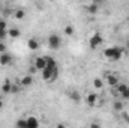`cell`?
Instances as JSON below:
<instances>
[{
	"instance_id": "obj_26",
	"label": "cell",
	"mask_w": 129,
	"mask_h": 128,
	"mask_svg": "<svg viewBox=\"0 0 129 128\" xmlns=\"http://www.w3.org/2000/svg\"><path fill=\"white\" fill-rule=\"evenodd\" d=\"M92 2H95V3H98V5H102L105 0H92Z\"/></svg>"
},
{
	"instance_id": "obj_13",
	"label": "cell",
	"mask_w": 129,
	"mask_h": 128,
	"mask_svg": "<svg viewBox=\"0 0 129 128\" xmlns=\"http://www.w3.org/2000/svg\"><path fill=\"white\" fill-rule=\"evenodd\" d=\"M26 122H27V128H38L39 127V121H38L35 116L26 118Z\"/></svg>"
},
{
	"instance_id": "obj_16",
	"label": "cell",
	"mask_w": 129,
	"mask_h": 128,
	"mask_svg": "<svg viewBox=\"0 0 129 128\" xmlns=\"http://www.w3.org/2000/svg\"><path fill=\"white\" fill-rule=\"evenodd\" d=\"M11 89H12V81L9 78H6L5 83L2 84V92L3 94H11Z\"/></svg>"
},
{
	"instance_id": "obj_20",
	"label": "cell",
	"mask_w": 129,
	"mask_h": 128,
	"mask_svg": "<svg viewBox=\"0 0 129 128\" xmlns=\"http://www.w3.org/2000/svg\"><path fill=\"white\" fill-rule=\"evenodd\" d=\"M63 33L66 35V36H72V35L75 33V29H74V26H71V24L64 26V27H63Z\"/></svg>"
},
{
	"instance_id": "obj_18",
	"label": "cell",
	"mask_w": 129,
	"mask_h": 128,
	"mask_svg": "<svg viewBox=\"0 0 129 128\" xmlns=\"http://www.w3.org/2000/svg\"><path fill=\"white\" fill-rule=\"evenodd\" d=\"M93 88L96 89V91H102V88H104V78H93Z\"/></svg>"
},
{
	"instance_id": "obj_28",
	"label": "cell",
	"mask_w": 129,
	"mask_h": 128,
	"mask_svg": "<svg viewBox=\"0 0 129 128\" xmlns=\"http://www.w3.org/2000/svg\"><path fill=\"white\" fill-rule=\"evenodd\" d=\"M126 47H128V48H129V39H128V42H126Z\"/></svg>"
},
{
	"instance_id": "obj_2",
	"label": "cell",
	"mask_w": 129,
	"mask_h": 128,
	"mask_svg": "<svg viewBox=\"0 0 129 128\" xmlns=\"http://www.w3.org/2000/svg\"><path fill=\"white\" fill-rule=\"evenodd\" d=\"M41 75H42L44 81H47V83L56 81V80H57V77H59V68L53 69V68H48V66H45V68L41 71Z\"/></svg>"
},
{
	"instance_id": "obj_23",
	"label": "cell",
	"mask_w": 129,
	"mask_h": 128,
	"mask_svg": "<svg viewBox=\"0 0 129 128\" xmlns=\"http://www.w3.org/2000/svg\"><path fill=\"white\" fill-rule=\"evenodd\" d=\"M15 127H18V128H27V122H26V119H18V121L15 122Z\"/></svg>"
},
{
	"instance_id": "obj_12",
	"label": "cell",
	"mask_w": 129,
	"mask_h": 128,
	"mask_svg": "<svg viewBox=\"0 0 129 128\" xmlns=\"http://www.w3.org/2000/svg\"><path fill=\"white\" fill-rule=\"evenodd\" d=\"M113 110H114V112H117V113H122V112L125 110V104H123V101L116 99V101L113 102Z\"/></svg>"
},
{
	"instance_id": "obj_14",
	"label": "cell",
	"mask_w": 129,
	"mask_h": 128,
	"mask_svg": "<svg viewBox=\"0 0 129 128\" xmlns=\"http://www.w3.org/2000/svg\"><path fill=\"white\" fill-rule=\"evenodd\" d=\"M27 47H29V50L36 51V50L39 48V41H38L36 38H30V39L27 41Z\"/></svg>"
},
{
	"instance_id": "obj_6",
	"label": "cell",
	"mask_w": 129,
	"mask_h": 128,
	"mask_svg": "<svg viewBox=\"0 0 129 128\" xmlns=\"http://www.w3.org/2000/svg\"><path fill=\"white\" fill-rule=\"evenodd\" d=\"M86 104L89 107H96V105H99V96H98V94H95V92L87 94V96H86Z\"/></svg>"
},
{
	"instance_id": "obj_19",
	"label": "cell",
	"mask_w": 129,
	"mask_h": 128,
	"mask_svg": "<svg viewBox=\"0 0 129 128\" xmlns=\"http://www.w3.org/2000/svg\"><path fill=\"white\" fill-rule=\"evenodd\" d=\"M8 35L11 36V38H20V35H21V30L20 29H17V27H12V29H8Z\"/></svg>"
},
{
	"instance_id": "obj_4",
	"label": "cell",
	"mask_w": 129,
	"mask_h": 128,
	"mask_svg": "<svg viewBox=\"0 0 129 128\" xmlns=\"http://www.w3.org/2000/svg\"><path fill=\"white\" fill-rule=\"evenodd\" d=\"M102 44H104V36L101 35V32L95 30V32L92 33V36L89 38V45H90V48H92V50H98Z\"/></svg>"
},
{
	"instance_id": "obj_25",
	"label": "cell",
	"mask_w": 129,
	"mask_h": 128,
	"mask_svg": "<svg viewBox=\"0 0 129 128\" xmlns=\"http://www.w3.org/2000/svg\"><path fill=\"white\" fill-rule=\"evenodd\" d=\"M5 51H6V44H5V41L0 39V54L5 53Z\"/></svg>"
},
{
	"instance_id": "obj_11",
	"label": "cell",
	"mask_w": 129,
	"mask_h": 128,
	"mask_svg": "<svg viewBox=\"0 0 129 128\" xmlns=\"http://www.w3.org/2000/svg\"><path fill=\"white\" fill-rule=\"evenodd\" d=\"M86 12L89 14V15H96L98 12H99V5L98 3H90V5H87L86 6Z\"/></svg>"
},
{
	"instance_id": "obj_9",
	"label": "cell",
	"mask_w": 129,
	"mask_h": 128,
	"mask_svg": "<svg viewBox=\"0 0 129 128\" xmlns=\"http://www.w3.org/2000/svg\"><path fill=\"white\" fill-rule=\"evenodd\" d=\"M33 65H35V68L41 72V71L47 66V59H45V57H42V56H39V57H36V59H35Z\"/></svg>"
},
{
	"instance_id": "obj_8",
	"label": "cell",
	"mask_w": 129,
	"mask_h": 128,
	"mask_svg": "<svg viewBox=\"0 0 129 128\" xmlns=\"http://www.w3.org/2000/svg\"><path fill=\"white\" fill-rule=\"evenodd\" d=\"M104 80H105V81L108 83V86L114 88V86H116V84L119 83V75H117V74H107Z\"/></svg>"
},
{
	"instance_id": "obj_21",
	"label": "cell",
	"mask_w": 129,
	"mask_h": 128,
	"mask_svg": "<svg viewBox=\"0 0 129 128\" xmlns=\"http://www.w3.org/2000/svg\"><path fill=\"white\" fill-rule=\"evenodd\" d=\"M45 59H47V66L48 68H53V69L57 68V60L54 57H45Z\"/></svg>"
},
{
	"instance_id": "obj_29",
	"label": "cell",
	"mask_w": 129,
	"mask_h": 128,
	"mask_svg": "<svg viewBox=\"0 0 129 128\" xmlns=\"http://www.w3.org/2000/svg\"><path fill=\"white\" fill-rule=\"evenodd\" d=\"M50 2H56V0H50Z\"/></svg>"
},
{
	"instance_id": "obj_30",
	"label": "cell",
	"mask_w": 129,
	"mask_h": 128,
	"mask_svg": "<svg viewBox=\"0 0 129 128\" xmlns=\"http://www.w3.org/2000/svg\"><path fill=\"white\" fill-rule=\"evenodd\" d=\"M128 20H129V18H128Z\"/></svg>"
},
{
	"instance_id": "obj_24",
	"label": "cell",
	"mask_w": 129,
	"mask_h": 128,
	"mask_svg": "<svg viewBox=\"0 0 129 128\" xmlns=\"http://www.w3.org/2000/svg\"><path fill=\"white\" fill-rule=\"evenodd\" d=\"M8 36H9V35H8V29H0V39H2V41H5Z\"/></svg>"
},
{
	"instance_id": "obj_3",
	"label": "cell",
	"mask_w": 129,
	"mask_h": 128,
	"mask_svg": "<svg viewBox=\"0 0 129 128\" xmlns=\"http://www.w3.org/2000/svg\"><path fill=\"white\" fill-rule=\"evenodd\" d=\"M114 95L120 96L122 99H125V101H129V86L125 83H117L116 86H114Z\"/></svg>"
},
{
	"instance_id": "obj_7",
	"label": "cell",
	"mask_w": 129,
	"mask_h": 128,
	"mask_svg": "<svg viewBox=\"0 0 129 128\" xmlns=\"http://www.w3.org/2000/svg\"><path fill=\"white\" fill-rule=\"evenodd\" d=\"M12 54L11 53H8V51H5V53H2L0 54V65L2 66H8V65L12 63Z\"/></svg>"
},
{
	"instance_id": "obj_1",
	"label": "cell",
	"mask_w": 129,
	"mask_h": 128,
	"mask_svg": "<svg viewBox=\"0 0 129 128\" xmlns=\"http://www.w3.org/2000/svg\"><path fill=\"white\" fill-rule=\"evenodd\" d=\"M102 54H104V57H105L107 60H110V62H117V60H120V59L123 57L125 50L120 48V47H108V48H105V50L102 51Z\"/></svg>"
},
{
	"instance_id": "obj_15",
	"label": "cell",
	"mask_w": 129,
	"mask_h": 128,
	"mask_svg": "<svg viewBox=\"0 0 129 128\" xmlns=\"http://www.w3.org/2000/svg\"><path fill=\"white\" fill-rule=\"evenodd\" d=\"M69 98H71V101L75 102V104H80V102H81V95H80V92H77V91H71V92H69Z\"/></svg>"
},
{
	"instance_id": "obj_17",
	"label": "cell",
	"mask_w": 129,
	"mask_h": 128,
	"mask_svg": "<svg viewBox=\"0 0 129 128\" xmlns=\"http://www.w3.org/2000/svg\"><path fill=\"white\" fill-rule=\"evenodd\" d=\"M12 14H14V17H15V20H24V17H26V11L21 9V8H17Z\"/></svg>"
},
{
	"instance_id": "obj_5",
	"label": "cell",
	"mask_w": 129,
	"mask_h": 128,
	"mask_svg": "<svg viewBox=\"0 0 129 128\" xmlns=\"http://www.w3.org/2000/svg\"><path fill=\"white\" fill-rule=\"evenodd\" d=\"M48 47L51 50H59L62 47V38L57 33H51L48 36Z\"/></svg>"
},
{
	"instance_id": "obj_10",
	"label": "cell",
	"mask_w": 129,
	"mask_h": 128,
	"mask_svg": "<svg viewBox=\"0 0 129 128\" xmlns=\"http://www.w3.org/2000/svg\"><path fill=\"white\" fill-rule=\"evenodd\" d=\"M32 83H33V77L30 74H26V75H23L20 78V84L23 88H29V86H32Z\"/></svg>"
},
{
	"instance_id": "obj_27",
	"label": "cell",
	"mask_w": 129,
	"mask_h": 128,
	"mask_svg": "<svg viewBox=\"0 0 129 128\" xmlns=\"http://www.w3.org/2000/svg\"><path fill=\"white\" fill-rule=\"evenodd\" d=\"M3 107H5V102H3V101H2V99H0V110H2V109H3Z\"/></svg>"
},
{
	"instance_id": "obj_22",
	"label": "cell",
	"mask_w": 129,
	"mask_h": 128,
	"mask_svg": "<svg viewBox=\"0 0 129 128\" xmlns=\"http://www.w3.org/2000/svg\"><path fill=\"white\" fill-rule=\"evenodd\" d=\"M21 84H20V81H18V84L17 83H12V89H11V94H18L20 91H21Z\"/></svg>"
}]
</instances>
